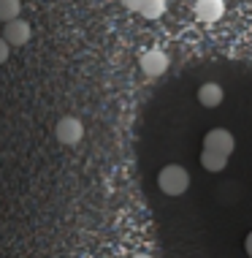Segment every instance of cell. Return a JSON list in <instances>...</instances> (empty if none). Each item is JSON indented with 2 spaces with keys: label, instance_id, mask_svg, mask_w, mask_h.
I'll list each match as a JSON object with an SVG mask.
<instances>
[{
  "label": "cell",
  "instance_id": "6da1fadb",
  "mask_svg": "<svg viewBox=\"0 0 252 258\" xmlns=\"http://www.w3.org/2000/svg\"><path fill=\"white\" fill-rule=\"evenodd\" d=\"M157 185L165 196H182L190 187V171L179 163H168L165 169H160L157 174Z\"/></svg>",
  "mask_w": 252,
  "mask_h": 258
},
{
  "label": "cell",
  "instance_id": "7a4b0ae2",
  "mask_svg": "<svg viewBox=\"0 0 252 258\" xmlns=\"http://www.w3.org/2000/svg\"><path fill=\"white\" fill-rule=\"evenodd\" d=\"M54 136H57L60 144H65V147H73V144L81 142L84 125H81L79 117H60L57 125H54Z\"/></svg>",
  "mask_w": 252,
  "mask_h": 258
},
{
  "label": "cell",
  "instance_id": "3957f363",
  "mask_svg": "<svg viewBox=\"0 0 252 258\" xmlns=\"http://www.w3.org/2000/svg\"><path fill=\"white\" fill-rule=\"evenodd\" d=\"M138 66H141L144 76L155 79V76H163L168 71V54L163 49H146L141 54V60H138Z\"/></svg>",
  "mask_w": 252,
  "mask_h": 258
},
{
  "label": "cell",
  "instance_id": "277c9868",
  "mask_svg": "<svg viewBox=\"0 0 252 258\" xmlns=\"http://www.w3.org/2000/svg\"><path fill=\"white\" fill-rule=\"evenodd\" d=\"M204 150H214V152H222V155H230L236 150V139L225 128H214L204 139Z\"/></svg>",
  "mask_w": 252,
  "mask_h": 258
},
{
  "label": "cell",
  "instance_id": "5b68a950",
  "mask_svg": "<svg viewBox=\"0 0 252 258\" xmlns=\"http://www.w3.org/2000/svg\"><path fill=\"white\" fill-rule=\"evenodd\" d=\"M222 14H225V0H195V17H198V22L214 25L222 19Z\"/></svg>",
  "mask_w": 252,
  "mask_h": 258
},
{
  "label": "cell",
  "instance_id": "8992f818",
  "mask_svg": "<svg viewBox=\"0 0 252 258\" xmlns=\"http://www.w3.org/2000/svg\"><path fill=\"white\" fill-rule=\"evenodd\" d=\"M30 36H33V30L25 19H14V22H6V27H3V38L11 46H25L30 41Z\"/></svg>",
  "mask_w": 252,
  "mask_h": 258
},
{
  "label": "cell",
  "instance_id": "52a82bcc",
  "mask_svg": "<svg viewBox=\"0 0 252 258\" xmlns=\"http://www.w3.org/2000/svg\"><path fill=\"white\" fill-rule=\"evenodd\" d=\"M222 87L220 85H214V82H206V85H201L198 87V101H201V106H206V109H214V106H220L222 103Z\"/></svg>",
  "mask_w": 252,
  "mask_h": 258
},
{
  "label": "cell",
  "instance_id": "ba28073f",
  "mask_svg": "<svg viewBox=\"0 0 252 258\" xmlns=\"http://www.w3.org/2000/svg\"><path fill=\"white\" fill-rule=\"evenodd\" d=\"M228 158L230 155H222V152H214V150H204L201 152V166H204V171H222L228 166Z\"/></svg>",
  "mask_w": 252,
  "mask_h": 258
},
{
  "label": "cell",
  "instance_id": "9c48e42d",
  "mask_svg": "<svg viewBox=\"0 0 252 258\" xmlns=\"http://www.w3.org/2000/svg\"><path fill=\"white\" fill-rule=\"evenodd\" d=\"M19 14H22V3L19 0H0V22H14V19H19Z\"/></svg>",
  "mask_w": 252,
  "mask_h": 258
},
{
  "label": "cell",
  "instance_id": "30bf717a",
  "mask_svg": "<svg viewBox=\"0 0 252 258\" xmlns=\"http://www.w3.org/2000/svg\"><path fill=\"white\" fill-rule=\"evenodd\" d=\"M138 14H141L144 19H149V22H155V19H160L165 14V0H144V6Z\"/></svg>",
  "mask_w": 252,
  "mask_h": 258
},
{
  "label": "cell",
  "instance_id": "8fae6325",
  "mask_svg": "<svg viewBox=\"0 0 252 258\" xmlns=\"http://www.w3.org/2000/svg\"><path fill=\"white\" fill-rule=\"evenodd\" d=\"M9 49H11V44H9V41H6L3 36H0V66L9 60Z\"/></svg>",
  "mask_w": 252,
  "mask_h": 258
},
{
  "label": "cell",
  "instance_id": "7c38bea8",
  "mask_svg": "<svg viewBox=\"0 0 252 258\" xmlns=\"http://www.w3.org/2000/svg\"><path fill=\"white\" fill-rule=\"evenodd\" d=\"M122 3H125V9H128V11H141V6H144V0H122Z\"/></svg>",
  "mask_w": 252,
  "mask_h": 258
},
{
  "label": "cell",
  "instance_id": "4fadbf2b",
  "mask_svg": "<svg viewBox=\"0 0 252 258\" xmlns=\"http://www.w3.org/2000/svg\"><path fill=\"white\" fill-rule=\"evenodd\" d=\"M244 247H247V255L252 258V231L247 234V239H244Z\"/></svg>",
  "mask_w": 252,
  "mask_h": 258
},
{
  "label": "cell",
  "instance_id": "5bb4252c",
  "mask_svg": "<svg viewBox=\"0 0 252 258\" xmlns=\"http://www.w3.org/2000/svg\"><path fill=\"white\" fill-rule=\"evenodd\" d=\"M133 258H152V255H146V253H138V255H133Z\"/></svg>",
  "mask_w": 252,
  "mask_h": 258
}]
</instances>
